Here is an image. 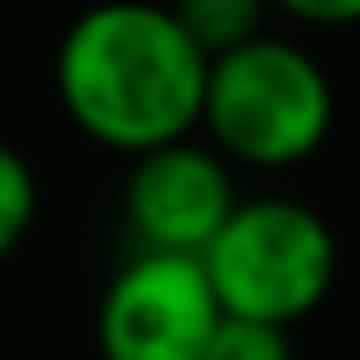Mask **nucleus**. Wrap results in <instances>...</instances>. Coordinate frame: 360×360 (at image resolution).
I'll list each match as a JSON object with an SVG mask.
<instances>
[{
  "mask_svg": "<svg viewBox=\"0 0 360 360\" xmlns=\"http://www.w3.org/2000/svg\"><path fill=\"white\" fill-rule=\"evenodd\" d=\"M202 73L208 56L158 0L84 6L62 28L51 68L68 124L118 158L197 135Z\"/></svg>",
  "mask_w": 360,
  "mask_h": 360,
  "instance_id": "nucleus-1",
  "label": "nucleus"
},
{
  "mask_svg": "<svg viewBox=\"0 0 360 360\" xmlns=\"http://www.w3.org/2000/svg\"><path fill=\"white\" fill-rule=\"evenodd\" d=\"M338 124V90L321 56L287 34H253L208 56L197 129L231 169L281 174L309 163Z\"/></svg>",
  "mask_w": 360,
  "mask_h": 360,
  "instance_id": "nucleus-2",
  "label": "nucleus"
},
{
  "mask_svg": "<svg viewBox=\"0 0 360 360\" xmlns=\"http://www.w3.org/2000/svg\"><path fill=\"white\" fill-rule=\"evenodd\" d=\"M219 315L292 332L338 287V231L298 197H236L225 225L197 253Z\"/></svg>",
  "mask_w": 360,
  "mask_h": 360,
  "instance_id": "nucleus-3",
  "label": "nucleus"
},
{
  "mask_svg": "<svg viewBox=\"0 0 360 360\" xmlns=\"http://www.w3.org/2000/svg\"><path fill=\"white\" fill-rule=\"evenodd\" d=\"M219 304L191 253H146L135 248L96 304V349L101 360H197Z\"/></svg>",
  "mask_w": 360,
  "mask_h": 360,
  "instance_id": "nucleus-4",
  "label": "nucleus"
},
{
  "mask_svg": "<svg viewBox=\"0 0 360 360\" xmlns=\"http://www.w3.org/2000/svg\"><path fill=\"white\" fill-rule=\"evenodd\" d=\"M236 169L197 135L163 141L129 158L124 174V225L146 253H202L208 236L236 208Z\"/></svg>",
  "mask_w": 360,
  "mask_h": 360,
  "instance_id": "nucleus-5",
  "label": "nucleus"
},
{
  "mask_svg": "<svg viewBox=\"0 0 360 360\" xmlns=\"http://www.w3.org/2000/svg\"><path fill=\"white\" fill-rule=\"evenodd\" d=\"M169 11L202 56H219V51H236L253 34H264L270 0H169Z\"/></svg>",
  "mask_w": 360,
  "mask_h": 360,
  "instance_id": "nucleus-6",
  "label": "nucleus"
},
{
  "mask_svg": "<svg viewBox=\"0 0 360 360\" xmlns=\"http://www.w3.org/2000/svg\"><path fill=\"white\" fill-rule=\"evenodd\" d=\"M34 219H39V174L11 141H0V259L22 248Z\"/></svg>",
  "mask_w": 360,
  "mask_h": 360,
  "instance_id": "nucleus-7",
  "label": "nucleus"
},
{
  "mask_svg": "<svg viewBox=\"0 0 360 360\" xmlns=\"http://www.w3.org/2000/svg\"><path fill=\"white\" fill-rule=\"evenodd\" d=\"M197 360H292V332L242 321V315H219Z\"/></svg>",
  "mask_w": 360,
  "mask_h": 360,
  "instance_id": "nucleus-8",
  "label": "nucleus"
},
{
  "mask_svg": "<svg viewBox=\"0 0 360 360\" xmlns=\"http://www.w3.org/2000/svg\"><path fill=\"white\" fill-rule=\"evenodd\" d=\"M270 11L309 22V28H354L360 22V0H270Z\"/></svg>",
  "mask_w": 360,
  "mask_h": 360,
  "instance_id": "nucleus-9",
  "label": "nucleus"
}]
</instances>
